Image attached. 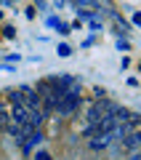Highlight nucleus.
Returning a JSON list of instances; mask_svg holds the SVG:
<instances>
[{"instance_id":"nucleus-1","label":"nucleus","mask_w":141,"mask_h":160,"mask_svg":"<svg viewBox=\"0 0 141 160\" xmlns=\"http://www.w3.org/2000/svg\"><path fill=\"white\" fill-rule=\"evenodd\" d=\"M77 109H80V91H77V88H72V91H64L61 96H59L56 112H61V115H75Z\"/></svg>"},{"instance_id":"nucleus-2","label":"nucleus","mask_w":141,"mask_h":160,"mask_svg":"<svg viewBox=\"0 0 141 160\" xmlns=\"http://www.w3.org/2000/svg\"><path fill=\"white\" fill-rule=\"evenodd\" d=\"M114 104L107 102V99H99L96 104H90L88 107V123H99L101 118H107V115H112Z\"/></svg>"},{"instance_id":"nucleus-3","label":"nucleus","mask_w":141,"mask_h":160,"mask_svg":"<svg viewBox=\"0 0 141 160\" xmlns=\"http://www.w3.org/2000/svg\"><path fill=\"white\" fill-rule=\"evenodd\" d=\"M123 149H128V152H139L141 149V131L139 128H133L130 133L123 136Z\"/></svg>"},{"instance_id":"nucleus-4","label":"nucleus","mask_w":141,"mask_h":160,"mask_svg":"<svg viewBox=\"0 0 141 160\" xmlns=\"http://www.w3.org/2000/svg\"><path fill=\"white\" fill-rule=\"evenodd\" d=\"M109 142H112V133H96V136L90 139V147L93 149H104Z\"/></svg>"},{"instance_id":"nucleus-5","label":"nucleus","mask_w":141,"mask_h":160,"mask_svg":"<svg viewBox=\"0 0 141 160\" xmlns=\"http://www.w3.org/2000/svg\"><path fill=\"white\" fill-rule=\"evenodd\" d=\"M8 120H11V115H8L6 109H0V131H6V128H8Z\"/></svg>"},{"instance_id":"nucleus-6","label":"nucleus","mask_w":141,"mask_h":160,"mask_svg":"<svg viewBox=\"0 0 141 160\" xmlns=\"http://www.w3.org/2000/svg\"><path fill=\"white\" fill-rule=\"evenodd\" d=\"M3 32H6V35H8V38H13V35H16V29H13V27H11V24H8V27H6V29H3Z\"/></svg>"},{"instance_id":"nucleus-7","label":"nucleus","mask_w":141,"mask_h":160,"mask_svg":"<svg viewBox=\"0 0 141 160\" xmlns=\"http://www.w3.org/2000/svg\"><path fill=\"white\" fill-rule=\"evenodd\" d=\"M37 160H51V155L48 152H37Z\"/></svg>"},{"instance_id":"nucleus-8","label":"nucleus","mask_w":141,"mask_h":160,"mask_svg":"<svg viewBox=\"0 0 141 160\" xmlns=\"http://www.w3.org/2000/svg\"><path fill=\"white\" fill-rule=\"evenodd\" d=\"M130 160H141V152H136V155H133V158H130Z\"/></svg>"},{"instance_id":"nucleus-9","label":"nucleus","mask_w":141,"mask_h":160,"mask_svg":"<svg viewBox=\"0 0 141 160\" xmlns=\"http://www.w3.org/2000/svg\"><path fill=\"white\" fill-rule=\"evenodd\" d=\"M139 152H141V149H139Z\"/></svg>"}]
</instances>
